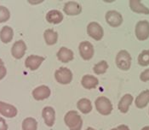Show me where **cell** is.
Segmentation results:
<instances>
[{"label": "cell", "mask_w": 149, "mask_h": 130, "mask_svg": "<svg viewBox=\"0 0 149 130\" xmlns=\"http://www.w3.org/2000/svg\"><path fill=\"white\" fill-rule=\"evenodd\" d=\"M64 122L70 130H81L83 126L80 115L75 110L68 111L64 117Z\"/></svg>", "instance_id": "1"}, {"label": "cell", "mask_w": 149, "mask_h": 130, "mask_svg": "<svg viewBox=\"0 0 149 130\" xmlns=\"http://www.w3.org/2000/svg\"><path fill=\"white\" fill-rule=\"evenodd\" d=\"M131 62H132L131 56L127 51L122 50L118 52L116 56L115 63H116L117 67L119 70L125 71L129 70L131 67Z\"/></svg>", "instance_id": "2"}, {"label": "cell", "mask_w": 149, "mask_h": 130, "mask_svg": "<svg viewBox=\"0 0 149 130\" xmlns=\"http://www.w3.org/2000/svg\"><path fill=\"white\" fill-rule=\"evenodd\" d=\"M95 105L96 110L102 116H108L113 111L112 102L104 96L98 97L95 101Z\"/></svg>", "instance_id": "3"}, {"label": "cell", "mask_w": 149, "mask_h": 130, "mask_svg": "<svg viewBox=\"0 0 149 130\" xmlns=\"http://www.w3.org/2000/svg\"><path fill=\"white\" fill-rule=\"evenodd\" d=\"M56 82L61 85H68L72 81V72L67 67H61L55 72Z\"/></svg>", "instance_id": "4"}, {"label": "cell", "mask_w": 149, "mask_h": 130, "mask_svg": "<svg viewBox=\"0 0 149 130\" xmlns=\"http://www.w3.org/2000/svg\"><path fill=\"white\" fill-rule=\"evenodd\" d=\"M135 34L137 39L143 41L149 38V22L147 20L139 21L135 27Z\"/></svg>", "instance_id": "5"}, {"label": "cell", "mask_w": 149, "mask_h": 130, "mask_svg": "<svg viewBox=\"0 0 149 130\" xmlns=\"http://www.w3.org/2000/svg\"><path fill=\"white\" fill-rule=\"evenodd\" d=\"M87 34L95 40H101L104 36V30L102 27L95 22H91L87 26Z\"/></svg>", "instance_id": "6"}, {"label": "cell", "mask_w": 149, "mask_h": 130, "mask_svg": "<svg viewBox=\"0 0 149 130\" xmlns=\"http://www.w3.org/2000/svg\"><path fill=\"white\" fill-rule=\"evenodd\" d=\"M79 51L80 57L85 61H89L94 57L95 49L91 42L89 41H83L79 46Z\"/></svg>", "instance_id": "7"}, {"label": "cell", "mask_w": 149, "mask_h": 130, "mask_svg": "<svg viewBox=\"0 0 149 130\" xmlns=\"http://www.w3.org/2000/svg\"><path fill=\"white\" fill-rule=\"evenodd\" d=\"M106 22L113 27H118L123 23V16L119 12L116 11H108L105 15Z\"/></svg>", "instance_id": "8"}, {"label": "cell", "mask_w": 149, "mask_h": 130, "mask_svg": "<svg viewBox=\"0 0 149 130\" xmlns=\"http://www.w3.org/2000/svg\"><path fill=\"white\" fill-rule=\"evenodd\" d=\"M26 45L23 40H17L11 47V55L15 59H21L26 54Z\"/></svg>", "instance_id": "9"}, {"label": "cell", "mask_w": 149, "mask_h": 130, "mask_svg": "<svg viewBox=\"0 0 149 130\" xmlns=\"http://www.w3.org/2000/svg\"><path fill=\"white\" fill-rule=\"evenodd\" d=\"M45 58L41 56L30 55L25 60V66L32 71H34L40 67V65L42 64V63L45 61Z\"/></svg>", "instance_id": "10"}, {"label": "cell", "mask_w": 149, "mask_h": 130, "mask_svg": "<svg viewBox=\"0 0 149 130\" xmlns=\"http://www.w3.org/2000/svg\"><path fill=\"white\" fill-rule=\"evenodd\" d=\"M51 93V91L49 89V86H39L38 87H36L34 90L33 91L32 95L34 98L35 100L37 101H40V100H44L48 98Z\"/></svg>", "instance_id": "11"}, {"label": "cell", "mask_w": 149, "mask_h": 130, "mask_svg": "<svg viewBox=\"0 0 149 130\" xmlns=\"http://www.w3.org/2000/svg\"><path fill=\"white\" fill-rule=\"evenodd\" d=\"M42 117L48 127H52L56 122V111L51 106H46L42 110Z\"/></svg>", "instance_id": "12"}, {"label": "cell", "mask_w": 149, "mask_h": 130, "mask_svg": "<svg viewBox=\"0 0 149 130\" xmlns=\"http://www.w3.org/2000/svg\"><path fill=\"white\" fill-rule=\"evenodd\" d=\"M63 11L68 15H78L82 12V7L75 1H68L64 4Z\"/></svg>", "instance_id": "13"}, {"label": "cell", "mask_w": 149, "mask_h": 130, "mask_svg": "<svg viewBox=\"0 0 149 130\" xmlns=\"http://www.w3.org/2000/svg\"><path fill=\"white\" fill-rule=\"evenodd\" d=\"M0 114L5 117L13 118L17 115V109L10 104L0 101Z\"/></svg>", "instance_id": "14"}, {"label": "cell", "mask_w": 149, "mask_h": 130, "mask_svg": "<svg viewBox=\"0 0 149 130\" xmlns=\"http://www.w3.org/2000/svg\"><path fill=\"white\" fill-rule=\"evenodd\" d=\"M56 57H57L58 60L61 61V63H68L72 60H73L74 53L71 49L63 46V47H61L59 49V51L56 53Z\"/></svg>", "instance_id": "15"}, {"label": "cell", "mask_w": 149, "mask_h": 130, "mask_svg": "<svg viewBox=\"0 0 149 130\" xmlns=\"http://www.w3.org/2000/svg\"><path fill=\"white\" fill-rule=\"evenodd\" d=\"M81 84L84 88L91 90L97 87V86L99 85V81L95 76L92 74H85L82 77Z\"/></svg>", "instance_id": "16"}, {"label": "cell", "mask_w": 149, "mask_h": 130, "mask_svg": "<svg viewBox=\"0 0 149 130\" xmlns=\"http://www.w3.org/2000/svg\"><path fill=\"white\" fill-rule=\"evenodd\" d=\"M133 99H134L133 96L130 93H126L124 95L118 102V110L124 114L127 113L129 111L130 106L131 105V104L133 102Z\"/></svg>", "instance_id": "17"}, {"label": "cell", "mask_w": 149, "mask_h": 130, "mask_svg": "<svg viewBox=\"0 0 149 130\" xmlns=\"http://www.w3.org/2000/svg\"><path fill=\"white\" fill-rule=\"evenodd\" d=\"M46 21L49 23L59 24L63 21V14L57 10H51L46 14Z\"/></svg>", "instance_id": "18"}, {"label": "cell", "mask_w": 149, "mask_h": 130, "mask_svg": "<svg viewBox=\"0 0 149 130\" xmlns=\"http://www.w3.org/2000/svg\"><path fill=\"white\" fill-rule=\"evenodd\" d=\"M130 10L135 13L139 14H144V15H149V9L145 6L141 1L138 0H130L129 2Z\"/></svg>", "instance_id": "19"}, {"label": "cell", "mask_w": 149, "mask_h": 130, "mask_svg": "<svg viewBox=\"0 0 149 130\" xmlns=\"http://www.w3.org/2000/svg\"><path fill=\"white\" fill-rule=\"evenodd\" d=\"M149 103V89L142 91L138 95L135 100L136 106L139 109H143L148 105Z\"/></svg>", "instance_id": "20"}, {"label": "cell", "mask_w": 149, "mask_h": 130, "mask_svg": "<svg viewBox=\"0 0 149 130\" xmlns=\"http://www.w3.org/2000/svg\"><path fill=\"white\" fill-rule=\"evenodd\" d=\"M14 37V31L12 27L9 26H4L2 27L0 31V39L3 43L8 44L11 42Z\"/></svg>", "instance_id": "21"}, {"label": "cell", "mask_w": 149, "mask_h": 130, "mask_svg": "<svg viewBox=\"0 0 149 130\" xmlns=\"http://www.w3.org/2000/svg\"><path fill=\"white\" fill-rule=\"evenodd\" d=\"M44 38H45V43L48 46H53L57 42L58 40L57 32H56L52 28L46 29L44 33Z\"/></svg>", "instance_id": "22"}, {"label": "cell", "mask_w": 149, "mask_h": 130, "mask_svg": "<svg viewBox=\"0 0 149 130\" xmlns=\"http://www.w3.org/2000/svg\"><path fill=\"white\" fill-rule=\"evenodd\" d=\"M77 107L83 114H89L92 110L91 101L88 98H81L77 103Z\"/></svg>", "instance_id": "23"}, {"label": "cell", "mask_w": 149, "mask_h": 130, "mask_svg": "<svg viewBox=\"0 0 149 130\" xmlns=\"http://www.w3.org/2000/svg\"><path fill=\"white\" fill-rule=\"evenodd\" d=\"M38 122L33 117H27L22 122V130H37Z\"/></svg>", "instance_id": "24"}, {"label": "cell", "mask_w": 149, "mask_h": 130, "mask_svg": "<svg viewBox=\"0 0 149 130\" xmlns=\"http://www.w3.org/2000/svg\"><path fill=\"white\" fill-rule=\"evenodd\" d=\"M107 69H108L107 62L105 60H102V61H100L99 63H97L93 67V71L96 74H105L107 72Z\"/></svg>", "instance_id": "25"}, {"label": "cell", "mask_w": 149, "mask_h": 130, "mask_svg": "<svg viewBox=\"0 0 149 130\" xmlns=\"http://www.w3.org/2000/svg\"><path fill=\"white\" fill-rule=\"evenodd\" d=\"M138 63L141 66L149 65V50L142 51L138 56Z\"/></svg>", "instance_id": "26"}, {"label": "cell", "mask_w": 149, "mask_h": 130, "mask_svg": "<svg viewBox=\"0 0 149 130\" xmlns=\"http://www.w3.org/2000/svg\"><path fill=\"white\" fill-rule=\"evenodd\" d=\"M10 17V12L5 6L0 5V23L6 22Z\"/></svg>", "instance_id": "27"}, {"label": "cell", "mask_w": 149, "mask_h": 130, "mask_svg": "<svg viewBox=\"0 0 149 130\" xmlns=\"http://www.w3.org/2000/svg\"><path fill=\"white\" fill-rule=\"evenodd\" d=\"M140 80L143 82H149V69L144 70L143 72L141 73L140 74Z\"/></svg>", "instance_id": "28"}, {"label": "cell", "mask_w": 149, "mask_h": 130, "mask_svg": "<svg viewBox=\"0 0 149 130\" xmlns=\"http://www.w3.org/2000/svg\"><path fill=\"white\" fill-rule=\"evenodd\" d=\"M0 130H8V125L6 121L3 117H0Z\"/></svg>", "instance_id": "29"}, {"label": "cell", "mask_w": 149, "mask_h": 130, "mask_svg": "<svg viewBox=\"0 0 149 130\" xmlns=\"http://www.w3.org/2000/svg\"><path fill=\"white\" fill-rule=\"evenodd\" d=\"M7 74V70L5 68V66H0V81L2 79H3L5 77V75Z\"/></svg>", "instance_id": "30"}, {"label": "cell", "mask_w": 149, "mask_h": 130, "mask_svg": "<svg viewBox=\"0 0 149 130\" xmlns=\"http://www.w3.org/2000/svg\"><path fill=\"white\" fill-rule=\"evenodd\" d=\"M116 129L118 130H130V128L127 125H125V124H121V125L118 126Z\"/></svg>", "instance_id": "31"}, {"label": "cell", "mask_w": 149, "mask_h": 130, "mask_svg": "<svg viewBox=\"0 0 149 130\" xmlns=\"http://www.w3.org/2000/svg\"><path fill=\"white\" fill-rule=\"evenodd\" d=\"M141 130H149V126H146V127L142 128Z\"/></svg>", "instance_id": "32"}, {"label": "cell", "mask_w": 149, "mask_h": 130, "mask_svg": "<svg viewBox=\"0 0 149 130\" xmlns=\"http://www.w3.org/2000/svg\"><path fill=\"white\" fill-rule=\"evenodd\" d=\"M3 65H4V63H3V61L0 58V66H3Z\"/></svg>", "instance_id": "33"}, {"label": "cell", "mask_w": 149, "mask_h": 130, "mask_svg": "<svg viewBox=\"0 0 149 130\" xmlns=\"http://www.w3.org/2000/svg\"><path fill=\"white\" fill-rule=\"evenodd\" d=\"M86 130H95V129H93V128H91V127H89V128H87L86 129Z\"/></svg>", "instance_id": "34"}, {"label": "cell", "mask_w": 149, "mask_h": 130, "mask_svg": "<svg viewBox=\"0 0 149 130\" xmlns=\"http://www.w3.org/2000/svg\"><path fill=\"white\" fill-rule=\"evenodd\" d=\"M111 130H118V129H117L115 128V129H111Z\"/></svg>", "instance_id": "35"}]
</instances>
